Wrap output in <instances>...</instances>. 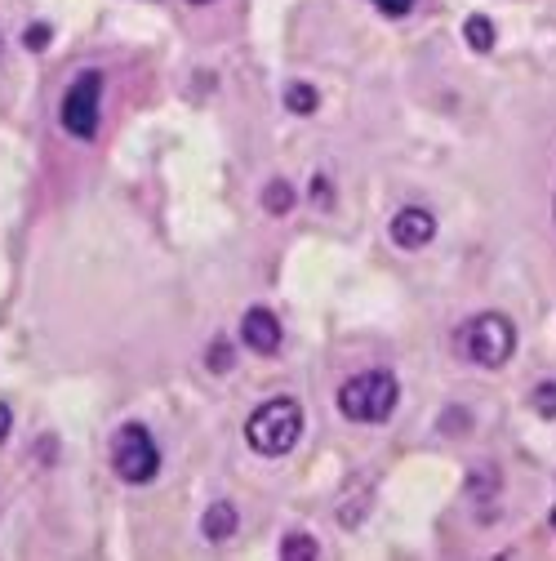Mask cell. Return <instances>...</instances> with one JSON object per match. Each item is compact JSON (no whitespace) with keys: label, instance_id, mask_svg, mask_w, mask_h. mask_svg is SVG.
<instances>
[{"label":"cell","instance_id":"obj_14","mask_svg":"<svg viewBox=\"0 0 556 561\" xmlns=\"http://www.w3.org/2000/svg\"><path fill=\"white\" fill-rule=\"evenodd\" d=\"M534 410H539L543 419H556V383H539V388H534Z\"/></svg>","mask_w":556,"mask_h":561},{"label":"cell","instance_id":"obj_5","mask_svg":"<svg viewBox=\"0 0 556 561\" xmlns=\"http://www.w3.org/2000/svg\"><path fill=\"white\" fill-rule=\"evenodd\" d=\"M112 468L116 477L129 481V486H147L161 472V446L152 441V432L143 423H125L112 437Z\"/></svg>","mask_w":556,"mask_h":561},{"label":"cell","instance_id":"obj_17","mask_svg":"<svg viewBox=\"0 0 556 561\" xmlns=\"http://www.w3.org/2000/svg\"><path fill=\"white\" fill-rule=\"evenodd\" d=\"M49 45V27L45 23H36V27H27V49H36V54H41V49Z\"/></svg>","mask_w":556,"mask_h":561},{"label":"cell","instance_id":"obj_3","mask_svg":"<svg viewBox=\"0 0 556 561\" xmlns=\"http://www.w3.org/2000/svg\"><path fill=\"white\" fill-rule=\"evenodd\" d=\"M339 415L352 423H383L392 419L396 401H401V383L392 370H361L339 388Z\"/></svg>","mask_w":556,"mask_h":561},{"label":"cell","instance_id":"obj_22","mask_svg":"<svg viewBox=\"0 0 556 561\" xmlns=\"http://www.w3.org/2000/svg\"><path fill=\"white\" fill-rule=\"evenodd\" d=\"M552 214H556V201H552Z\"/></svg>","mask_w":556,"mask_h":561},{"label":"cell","instance_id":"obj_20","mask_svg":"<svg viewBox=\"0 0 556 561\" xmlns=\"http://www.w3.org/2000/svg\"><path fill=\"white\" fill-rule=\"evenodd\" d=\"M187 5H210V0H187Z\"/></svg>","mask_w":556,"mask_h":561},{"label":"cell","instance_id":"obj_1","mask_svg":"<svg viewBox=\"0 0 556 561\" xmlns=\"http://www.w3.org/2000/svg\"><path fill=\"white\" fill-rule=\"evenodd\" d=\"M303 437V406L294 397H272L245 419V441L254 455L263 459H281L299 446Z\"/></svg>","mask_w":556,"mask_h":561},{"label":"cell","instance_id":"obj_12","mask_svg":"<svg viewBox=\"0 0 556 561\" xmlns=\"http://www.w3.org/2000/svg\"><path fill=\"white\" fill-rule=\"evenodd\" d=\"M463 41H468L476 54H490L494 49V23L485 14H472L468 23H463Z\"/></svg>","mask_w":556,"mask_h":561},{"label":"cell","instance_id":"obj_9","mask_svg":"<svg viewBox=\"0 0 556 561\" xmlns=\"http://www.w3.org/2000/svg\"><path fill=\"white\" fill-rule=\"evenodd\" d=\"M294 201H299V192H294V183L272 179V183L263 187V210L272 214V219H285V214L294 210Z\"/></svg>","mask_w":556,"mask_h":561},{"label":"cell","instance_id":"obj_11","mask_svg":"<svg viewBox=\"0 0 556 561\" xmlns=\"http://www.w3.org/2000/svg\"><path fill=\"white\" fill-rule=\"evenodd\" d=\"M468 495L481 504V495H485V504H494L499 499V472H494L490 464H476L472 468V477H468Z\"/></svg>","mask_w":556,"mask_h":561},{"label":"cell","instance_id":"obj_15","mask_svg":"<svg viewBox=\"0 0 556 561\" xmlns=\"http://www.w3.org/2000/svg\"><path fill=\"white\" fill-rule=\"evenodd\" d=\"M210 370H214V374H227V370H232V348H227L223 339H218L214 348H210Z\"/></svg>","mask_w":556,"mask_h":561},{"label":"cell","instance_id":"obj_21","mask_svg":"<svg viewBox=\"0 0 556 561\" xmlns=\"http://www.w3.org/2000/svg\"><path fill=\"white\" fill-rule=\"evenodd\" d=\"M0 49H5V36H0Z\"/></svg>","mask_w":556,"mask_h":561},{"label":"cell","instance_id":"obj_18","mask_svg":"<svg viewBox=\"0 0 556 561\" xmlns=\"http://www.w3.org/2000/svg\"><path fill=\"white\" fill-rule=\"evenodd\" d=\"M9 432H14V410H9L5 401H0V441H5Z\"/></svg>","mask_w":556,"mask_h":561},{"label":"cell","instance_id":"obj_6","mask_svg":"<svg viewBox=\"0 0 556 561\" xmlns=\"http://www.w3.org/2000/svg\"><path fill=\"white\" fill-rule=\"evenodd\" d=\"M387 232H392L396 250H423V245L436 241V214L428 210V205H405V210L392 214Z\"/></svg>","mask_w":556,"mask_h":561},{"label":"cell","instance_id":"obj_16","mask_svg":"<svg viewBox=\"0 0 556 561\" xmlns=\"http://www.w3.org/2000/svg\"><path fill=\"white\" fill-rule=\"evenodd\" d=\"M374 5H379V14H387V18H405L419 0H374Z\"/></svg>","mask_w":556,"mask_h":561},{"label":"cell","instance_id":"obj_10","mask_svg":"<svg viewBox=\"0 0 556 561\" xmlns=\"http://www.w3.org/2000/svg\"><path fill=\"white\" fill-rule=\"evenodd\" d=\"M316 107H321V94H316L307 81H290V85H285V112H294V116H312Z\"/></svg>","mask_w":556,"mask_h":561},{"label":"cell","instance_id":"obj_2","mask_svg":"<svg viewBox=\"0 0 556 561\" xmlns=\"http://www.w3.org/2000/svg\"><path fill=\"white\" fill-rule=\"evenodd\" d=\"M454 348L472 366L499 370V366H508L516 352V326L508 312H481V317H468L454 330Z\"/></svg>","mask_w":556,"mask_h":561},{"label":"cell","instance_id":"obj_7","mask_svg":"<svg viewBox=\"0 0 556 561\" xmlns=\"http://www.w3.org/2000/svg\"><path fill=\"white\" fill-rule=\"evenodd\" d=\"M241 339H245L250 352H258V357H272V352H281L285 330H281V321H276L272 308H250L241 317Z\"/></svg>","mask_w":556,"mask_h":561},{"label":"cell","instance_id":"obj_13","mask_svg":"<svg viewBox=\"0 0 556 561\" xmlns=\"http://www.w3.org/2000/svg\"><path fill=\"white\" fill-rule=\"evenodd\" d=\"M316 553H321V548H316L312 535H299V530H294V535L281 539V557H285V561H312Z\"/></svg>","mask_w":556,"mask_h":561},{"label":"cell","instance_id":"obj_8","mask_svg":"<svg viewBox=\"0 0 556 561\" xmlns=\"http://www.w3.org/2000/svg\"><path fill=\"white\" fill-rule=\"evenodd\" d=\"M236 526H241V513H236V504H227V499H214L201 513V535L210 539V544H227V539L236 535Z\"/></svg>","mask_w":556,"mask_h":561},{"label":"cell","instance_id":"obj_19","mask_svg":"<svg viewBox=\"0 0 556 561\" xmlns=\"http://www.w3.org/2000/svg\"><path fill=\"white\" fill-rule=\"evenodd\" d=\"M316 201L330 205V179H325V174H316Z\"/></svg>","mask_w":556,"mask_h":561},{"label":"cell","instance_id":"obj_4","mask_svg":"<svg viewBox=\"0 0 556 561\" xmlns=\"http://www.w3.org/2000/svg\"><path fill=\"white\" fill-rule=\"evenodd\" d=\"M103 72H81L72 85H67L63 103H58V121L72 139L94 143L98 139V125H103Z\"/></svg>","mask_w":556,"mask_h":561}]
</instances>
